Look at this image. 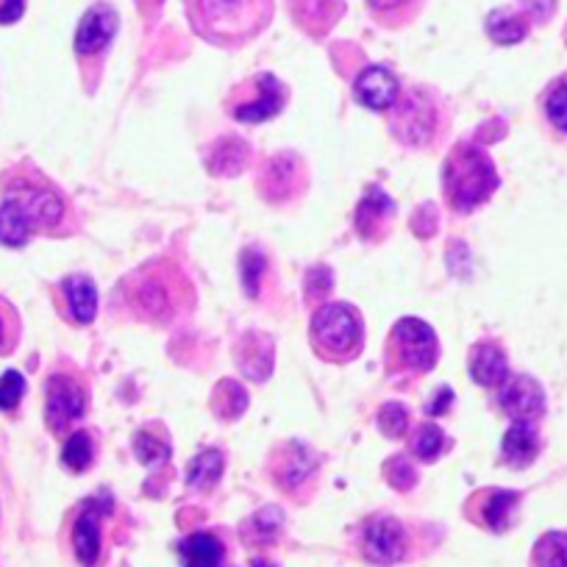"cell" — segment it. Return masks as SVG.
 I'll return each instance as SVG.
<instances>
[{
	"label": "cell",
	"mask_w": 567,
	"mask_h": 567,
	"mask_svg": "<svg viewBox=\"0 0 567 567\" xmlns=\"http://www.w3.org/2000/svg\"><path fill=\"white\" fill-rule=\"evenodd\" d=\"M187 14L206 42L239 48L267 29L272 0H187Z\"/></svg>",
	"instance_id": "6da1fadb"
},
{
	"label": "cell",
	"mask_w": 567,
	"mask_h": 567,
	"mask_svg": "<svg viewBox=\"0 0 567 567\" xmlns=\"http://www.w3.org/2000/svg\"><path fill=\"white\" fill-rule=\"evenodd\" d=\"M498 189V173L493 159L473 142H460L445 156L443 193L454 212H471L493 198Z\"/></svg>",
	"instance_id": "7a4b0ae2"
},
{
	"label": "cell",
	"mask_w": 567,
	"mask_h": 567,
	"mask_svg": "<svg viewBox=\"0 0 567 567\" xmlns=\"http://www.w3.org/2000/svg\"><path fill=\"white\" fill-rule=\"evenodd\" d=\"M64 204L53 189L37 184H20L0 204V243L23 248L37 228L59 226Z\"/></svg>",
	"instance_id": "3957f363"
},
{
	"label": "cell",
	"mask_w": 567,
	"mask_h": 567,
	"mask_svg": "<svg viewBox=\"0 0 567 567\" xmlns=\"http://www.w3.org/2000/svg\"><path fill=\"white\" fill-rule=\"evenodd\" d=\"M312 351L320 359L334 364H346L362 353L364 323L351 303H326L315 312L309 326Z\"/></svg>",
	"instance_id": "277c9868"
},
{
	"label": "cell",
	"mask_w": 567,
	"mask_h": 567,
	"mask_svg": "<svg viewBox=\"0 0 567 567\" xmlns=\"http://www.w3.org/2000/svg\"><path fill=\"white\" fill-rule=\"evenodd\" d=\"M187 296L189 287L184 272L176 265H171V261H154V265L136 272L131 303H134L140 318L167 323V320H173L182 312Z\"/></svg>",
	"instance_id": "5b68a950"
},
{
	"label": "cell",
	"mask_w": 567,
	"mask_h": 567,
	"mask_svg": "<svg viewBox=\"0 0 567 567\" xmlns=\"http://www.w3.org/2000/svg\"><path fill=\"white\" fill-rule=\"evenodd\" d=\"M437 334L429 323L417 318H403L392 326L386 342V362L406 373H429L437 364Z\"/></svg>",
	"instance_id": "8992f818"
},
{
	"label": "cell",
	"mask_w": 567,
	"mask_h": 567,
	"mask_svg": "<svg viewBox=\"0 0 567 567\" xmlns=\"http://www.w3.org/2000/svg\"><path fill=\"white\" fill-rule=\"evenodd\" d=\"M287 103V90L272 73H256L254 79L243 81L228 95L226 109L239 123H261L272 120Z\"/></svg>",
	"instance_id": "52a82bcc"
},
{
	"label": "cell",
	"mask_w": 567,
	"mask_h": 567,
	"mask_svg": "<svg viewBox=\"0 0 567 567\" xmlns=\"http://www.w3.org/2000/svg\"><path fill=\"white\" fill-rule=\"evenodd\" d=\"M90 392L75 373H53L45 386V420L53 434L73 429L86 414Z\"/></svg>",
	"instance_id": "ba28073f"
},
{
	"label": "cell",
	"mask_w": 567,
	"mask_h": 567,
	"mask_svg": "<svg viewBox=\"0 0 567 567\" xmlns=\"http://www.w3.org/2000/svg\"><path fill=\"white\" fill-rule=\"evenodd\" d=\"M109 509H112V498L95 495V498L84 501L79 517H75L73 548L81 567H95L97 559H101V520Z\"/></svg>",
	"instance_id": "9c48e42d"
},
{
	"label": "cell",
	"mask_w": 567,
	"mask_h": 567,
	"mask_svg": "<svg viewBox=\"0 0 567 567\" xmlns=\"http://www.w3.org/2000/svg\"><path fill=\"white\" fill-rule=\"evenodd\" d=\"M517 506H520V493L515 489H482L467 501L465 509L473 523L495 534H504L515 523Z\"/></svg>",
	"instance_id": "30bf717a"
},
{
	"label": "cell",
	"mask_w": 567,
	"mask_h": 567,
	"mask_svg": "<svg viewBox=\"0 0 567 567\" xmlns=\"http://www.w3.org/2000/svg\"><path fill=\"white\" fill-rule=\"evenodd\" d=\"M320 462L307 445L301 443H287L278 449L270 460V476L287 493H298L309 478H315Z\"/></svg>",
	"instance_id": "8fae6325"
},
{
	"label": "cell",
	"mask_w": 567,
	"mask_h": 567,
	"mask_svg": "<svg viewBox=\"0 0 567 567\" xmlns=\"http://www.w3.org/2000/svg\"><path fill=\"white\" fill-rule=\"evenodd\" d=\"M501 390L498 403L504 414H509L515 423H534L545 414V392L537 379L532 375H512L506 379Z\"/></svg>",
	"instance_id": "7c38bea8"
},
{
	"label": "cell",
	"mask_w": 567,
	"mask_h": 567,
	"mask_svg": "<svg viewBox=\"0 0 567 567\" xmlns=\"http://www.w3.org/2000/svg\"><path fill=\"white\" fill-rule=\"evenodd\" d=\"M434 128H437L434 103L429 97L417 95V92H409L406 101H401V106H398L395 120H392V131L406 145H425L434 136Z\"/></svg>",
	"instance_id": "4fadbf2b"
},
{
	"label": "cell",
	"mask_w": 567,
	"mask_h": 567,
	"mask_svg": "<svg viewBox=\"0 0 567 567\" xmlns=\"http://www.w3.org/2000/svg\"><path fill=\"white\" fill-rule=\"evenodd\" d=\"M120 29V18L106 3H95L90 12L81 18L79 31H75V53L81 59H97L109 48Z\"/></svg>",
	"instance_id": "5bb4252c"
},
{
	"label": "cell",
	"mask_w": 567,
	"mask_h": 567,
	"mask_svg": "<svg viewBox=\"0 0 567 567\" xmlns=\"http://www.w3.org/2000/svg\"><path fill=\"white\" fill-rule=\"evenodd\" d=\"M301 182V159L292 154H278L272 156L265 165V171L259 173V195L270 200V204H284V200L296 198L298 189L303 187Z\"/></svg>",
	"instance_id": "9a60e30c"
},
{
	"label": "cell",
	"mask_w": 567,
	"mask_h": 567,
	"mask_svg": "<svg viewBox=\"0 0 567 567\" xmlns=\"http://www.w3.org/2000/svg\"><path fill=\"white\" fill-rule=\"evenodd\" d=\"M406 554V532L395 517H373L364 528V556L375 565H395Z\"/></svg>",
	"instance_id": "2e32d148"
},
{
	"label": "cell",
	"mask_w": 567,
	"mask_h": 567,
	"mask_svg": "<svg viewBox=\"0 0 567 567\" xmlns=\"http://www.w3.org/2000/svg\"><path fill=\"white\" fill-rule=\"evenodd\" d=\"M401 86H398V79L386 68H364L362 73L353 79V97H357L362 106L373 109V112H386V109L395 106L401 101Z\"/></svg>",
	"instance_id": "e0dca14e"
},
{
	"label": "cell",
	"mask_w": 567,
	"mask_h": 567,
	"mask_svg": "<svg viewBox=\"0 0 567 567\" xmlns=\"http://www.w3.org/2000/svg\"><path fill=\"white\" fill-rule=\"evenodd\" d=\"M392 217H395V204H392L390 195L381 187H370L364 198L359 200L353 223H357V231L364 243H379L390 231Z\"/></svg>",
	"instance_id": "ac0fdd59"
},
{
	"label": "cell",
	"mask_w": 567,
	"mask_h": 567,
	"mask_svg": "<svg viewBox=\"0 0 567 567\" xmlns=\"http://www.w3.org/2000/svg\"><path fill=\"white\" fill-rule=\"evenodd\" d=\"M467 368H471L473 381L482 386H501L509 379L506 353L495 342H478V346H473L471 357H467Z\"/></svg>",
	"instance_id": "d6986e66"
},
{
	"label": "cell",
	"mask_w": 567,
	"mask_h": 567,
	"mask_svg": "<svg viewBox=\"0 0 567 567\" xmlns=\"http://www.w3.org/2000/svg\"><path fill=\"white\" fill-rule=\"evenodd\" d=\"M537 429L532 423H512V429H506L504 434V443H501V460H504V465L523 471V467H528L537 460Z\"/></svg>",
	"instance_id": "ffe728a7"
},
{
	"label": "cell",
	"mask_w": 567,
	"mask_h": 567,
	"mask_svg": "<svg viewBox=\"0 0 567 567\" xmlns=\"http://www.w3.org/2000/svg\"><path fill=\"white\" fill-rule=\"evenodd\" d=\"M64 301H68L70 320L79 326H90L97 315V290L90 276H68L62 281Z\"/></svg>",
	"instance_id": "44dd1931"
},
{
	"label": "cell",
	"mask_w": 567,
	"mask_h": 567,
	"mask_svg": "<svg viewBox=\"0 0 567 567\" xmlns=\"http://www.w3.org/2000/svg\"><path fill=\"white\" fill-rule=\"evenodd\" d=\"M237 364L245 379L265 381L272 370V340L265 334H245L237 348Z\"/></svg>",
	"instance_id": "7402d4cb"
},
{
	"label": "cell",
	"mask_w": 567,
	"mask_h": 567,
	"mask_svg": "<svg viewBox=\"0 0 567 567\" xmlns=\"http://www.w3.org/2000/svg\"><path fill=\"white\" fill-rule=\"evenodd\" d=\"M226 548H223L220 537L209 532L189 534L187 539L178 543V559L182 567H220Z\"/></svg>",
	"instance_id": "603a6c76"
},
{
	"label": "cell",
	"mask_w": 567,
	"mask_h": 567,
	"mask_svg": "<svg viewBox=\"0 0 567 567\" xmlns=\"http://www.w3.org/2000/svg\"><path fill=\"white\" fill-rule=\"evenodd\" d=\"M245 162H248V145L237 136L217 140L206 154V167H209L212 176H237Z\"/></svg>",
	"instance_id": "cb8c5ba5"
},
{
	"label": "cell",
	"mask_w": 567,
	"mask_h": 567,
	"mask_svg": "<svg viewBox=\"0 0 567 567\" xmlns=\"http://www.w3.org/2000/svg\"><path fill=\"white\" fill-rule=\"evenodd\" d=\"M292 12H296L298 25L312 34H323L326 29L337 23L342 7L340 0H292Z\"/></svg>",
	"instance_id": "d4e9b609"
},
{
	"label": "cell",
	"mask_w": 567,
	"mask_h": 567,
	"mask_svg": "<svg viewBox=\"0 0 567 567\" xmlns=\"http://www.w3.org/2000/svg\"><path fill=\"white\" fill-rule=\"evenodd\" d=\"M487 34L498 45H515V42L526 40L528 20L520 12H512V9H495L487 18Z\"/></svg>",
	"instance_id": "484cf974"
},
{
	"label": "cell",
	"mask_w": 567,
	"mask_h": 567,
	"mask_svg": "<svg viewBox=\"0 0 567 567\" xmlns=\"http://www.w3.org/2000/svg\"><path fill=\"white\" fill-rule=\"evenodd\" d=\"M223 476V454L217 449L200 451L187 465V484L195 489H212Z\"/></svg>",
	"instance_id": "4316f807"
},
{
	"label": "cell",
	"mask_w": 567,
	"mask_h": 567,
	"mask_svg": "<svg viewBox=\"0 0 567 567\" xmlns=\"http://www.w3.org/2000/svg\"><path fill=\"white\" fill-rule=\"evenodd\" d=\"M248 406V392L237 381H220L212 392V412L220 420H237Z\"/></svg>",
	"instance_id": "83f0119b"
},
{
	"label": "cell",
	"mask_w": 567,
	"mask_h": 567,
	"mask_svg": "<svg viewBox=\"0 0 567 567\" xmlns=\"http://www.w3.org/2000/svg\"><path fill=\"white\" fill-rule=\"evenodd\" d=\"M364 3H368L370 14L390 29L409 23L420 9V0H364Z\"/></svg>",
	"instance_id": "f1b7e54d"
},
{
	"label": "cell",
	"mask_w": 567,
	"mask_h": 567,
	"mask_svg": "<svg viewBox=\"0 0 567 567\" xmlns=\"http://www.w3.org/2000/svg\"><path fill=\"white\" fill-rule=\"evenodd\" d=\"M443 449H445V434H443V429L434 423L417 425V432H414L412 443H409V451H412L414 460H420V462L440 460Z\"/></svg>",
	"instance_id": "f546056e"
},
{
	"label": "cell",
	"mask_w": 567,
	"mask_h": 567,
	"mask_svg": "<svg viewBox=\"0 0 567 567\" xmlns=\"http://www.w3.org/2000/svg\"><path fill=\"white\" fill-rule=\"evenodd\" d=\"M537 567H567V534L548 532L537 539L532 554Z\"/></svg>",
	"instance_id": "4dcf8cb0"
},
{
	"label": "cell",
	"mask_w": 567,
	"mask_h": 567,
	"mask_svg": "<svg viewBox=\"0 0 567 567\" xmlns=\"http://www.w3.org/2000/svg\"><path fill=\"white\" fill-rule=\"evenodd\" d=\"M92 456H95V445H92V437L86 432L70 434L68 443H64L62 462L68 471L84 473L86 467L92 465Z\"/></svg>",
	"instance_id": "1f68e13d"
},
{
	"label": "cell",
	"mask_w": 567,
	"mask_h": 567,
	"mask_svg": "<svg viewBox=\"0 0 567 567\" xmlns=\"http://www.w3.org/2000/svg\"><path fill=\"white\" fill-rule=\"evenodd\" d=\"M134 454L145 467H156L171 460V445L162 443L154 432H140L134 437Z\"/></svg>",
	"instance_id": "d6a6232c"
},
{
	"label": "cell",
	"mask_w": 567,
	"mask_h": 567,
	"mask_svg": "<svg viewBox=\"0 0 567 567\" xmlns=\"http://www.w3.org/2000/svg\"><path fill=\"white\" fill-rule=\"evenodd\" d=\"M545 117L559 134H567V79H559L545 92Z\"/></svg>",
	"instance_id": "836d02e7"
},
{
	"label": "cell",
	"mask_w": 567,
	"mask_h": 567,
	"mask_svg": "<svg viewBox=\"0 0 567 567\" xmlns=\"http://www.w3.org/2000/svg\"><path fill=\"white\" fill-rule=\"evenodd\" d=\"M379 429L392 440H401L409 429V414L401 403H384L379 412Z\"/></svg>",
	"instance_id": "e575fe53"
},
{
	"label": "cell",
	"mask_w": 567,
	"mask_h": 567,
	"mask_svg": "<svg viewBox=\"0 0 567 567\" xmlns=\"http://www.w3.org/2000/svg\"><path fill=\"white\" fill-rule=\"evenodd\" d=\"M25 395V379L18 370H7L0 375V412H12Z\"/></svg>",
	"instance_id": "d590c367"
},
{
	"label": "cell",
	"mask_w": 567,
	"mask_h": 567,
	"mask_svg": "<svg viewBox=\"0 0 567 567\" xmlns=\"http://www.w3.org/2000/svg\"><path fill=\"white\" fill-rule=\"evenodd\" d=\"M261 270H265V256L256 254L254 248L245 250L243 254V281H245V290H248L250 298L259 296Z\"/></svg>",
	"instance_id": "8d00e7d4"
},
{
	"label": "cell",
	"mask_w": 567,
	"mask_h": 567,
	"mask_svg": "<svg viewBox=\"0 0 567 567\" xmlns=\"http://www.w3.org/2000/svg\"><path fill=\"white\" fill-rule=\"evenodd\" d=\"M384 471H386V482H390L395 489H401V493L412 489L414 482H417V473H414V467L409 465L403 456H395V460L386 462Z\"/></svg>",
	"instance_id": "74e56055"
},
{
	"label": "cell",
	"mask_w": 567,
	"mask_h": 567,
	"mask_svg": "<svg viewBox=\"0 0 567 567\" xmlns=\"http://www.w3.org/2000/svg\"><path fill=\"white\" fill-rule=\"evenodd\" d=\"M281 523H284V515L281 509H276V506H267V509L256 512V515L250 517V528L256 532V537H265V539L276 537Z\"/></svg>",
	"instance_id": "f35d334b"
},
{
	"label": "cell",
	"mask_w": 567,
	"mask_h": 567,
	"mask_svg": "<svg viewBox=\"0 0 567 567\" xmlns=\"http://www.w3.org/2000/svg\"><path fill=\"white\" fill-rule=\"evenodd\" d=\"M14 337H18V320L14 312L0 301V353H9L14 348Z\"/></svg>",
	"instance_id": "ab89813d"
},
{
	"label": "cell",
	"mask_w": 567,
	"mask_h": 567,
	"mask_svg": "<svg viewBox=\"0 0 567 567\" xmlns=\"http://www.w3.org/2000/svg\"><path fill=\"white\" fill-rule=\"evenodd\" d=\"M329 290H331V272L329 270L307 272V301L309 303L326 298L329 296Z\"/></svg>",
	"instance_id": "60d3db41"
},
{
	"label": "cell",
	"mask_w": 567,
	"mask_h": 567,
	"mask_svg": "<svg viewBox=\"0 0 567 567\" xmlns=\"http://www.w3.org/2000/svg\"><path fill=\"white\" fill-rule=\"evenodd\" d=\"M25 0H0V25H12L23 18Z\"/></svg>",
	"instance_id": "b9f144b4"
},
{
	"label": "cell",
	"mask_w": 567,
	"mask_h": 567,
	"mask_svg": "<svg viewBox=\"0 0 567 567\" xmlns=\"http://www.w3.org/2000/svg\"><path fill=\"white\" fill-rule=\"evenodd\" d=\"M451 401H454V392H451L449 386H443V390H440V395L432 401V406H429V414H445L449 412Z\"/></svg>",
	"instance_id": "7bdbcfd3"
},
{
	"label": "cell",
	"mask_w": 567,
	"mask_h": 567,
	"mask_svg": "<svg viewBox=\"0 0 567 567\" xmlns=\"http://www.w3.org/2000/svg\"><path fill=\"white\" fill-rule=\"evenodd\" d=\"M250 567H276V565H272L270 559H254L250 561Z\"/></svg>",
	"instance_id": "ee69618b"
},
{
	"label": "cell",
	"mask_w": 567,
	"mask_h": 567,
	"mask_svg": "<svg viewBox=\"0 0 567 567\" xmlns=\"http://www.w3.org/2000/svg\"><path fill=\"white\" fill-rule=\"evenodd\" d=\"M565 40H567V31H565Z\"/></svg>",
	"instance_id": "f6af8a7d"
}]
</instances>
